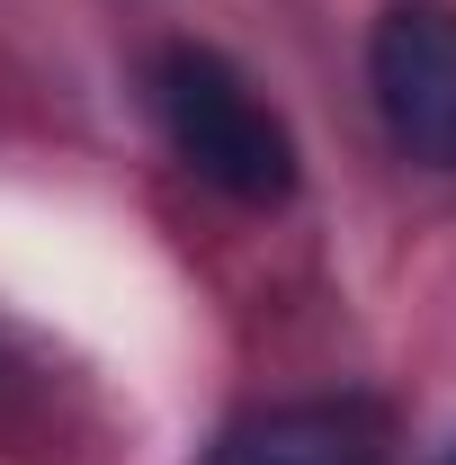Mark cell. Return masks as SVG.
I'll return each instance as SVG.
<instances>
[{
  "mask_svg": "<svg viewBox=\"0 0 456 465\" xmlns=\"http://www.w3.org/2000/svg\"><path fill=\"white\" fill-rule=\"evenodd\" d=\"M224 465H385L376 457V420L349 403H286L251 420L224 448Z\"/></svg>",
  "mask_w": 456,
  "mask_h": 465,
  "instance_id": "3",
  "label": "cell"
},
{
  "mask_svg": "<svg viewBox=\"0 0 456 465\" xmlns=\"http://www.w3.org/2000/svg\"><path fill=\"white\" fill-rule=\"evenodd\" d=\"M153 116L171 153L233 206H286L295 197V134L286 116L233 72L215 45H162L153 54Z\"/></svg>",
  "mask_w": 456,
  "mask_h": 465,
  "instance_id": "1",
  "label": "cell"
},
{
  "mask_svg": "<svg viewBox=\"0 0 456 465\" xmlns=\"http://www.w3.org/2000/svg\"><path fill=\"white\" fill-rule=\"evenodd\" d=\"M376 116L411 162L456 171V0H394L367 36Z\"/></svg>",
  "mask_w": 456,
  "mask_h": 465,
  "instance_id": "2",
  "label": "cell"
}]
</instances>
